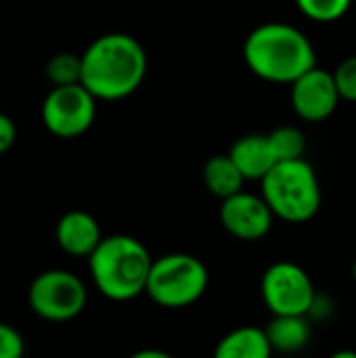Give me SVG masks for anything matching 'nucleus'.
<instances>
[{"mask_svg":"<svg viewBox=\"0 0 356 358\" xmlns=\"http://www.w3.org/2000/svg\"><path fill=\"white\" fill-rule=\"evenodd\" d=\"M145 73V48L130 34H103L82 55V84L97 101L130 96L143 84Z\"/></svg>","mask_w":356,"mask_h":358,"instance_id":"1","label":"nucleus"},{"mask_svg":"<svg viewBox=\"0 0 356 358\" xmlns=\"http://www.w3.org/2000/svg\"><path fill=\"white\" fill-rule=\"evenodd\" d=\"M248 67L266 82L294 84L317 67L311 40L287 23H264L256 27L243 46Z\"/></svg>","mask_w":356,"mask_h":358,"instance_id":"2","label":"nucleus"},{"mask_svg":"<svg viewBox=\"0 0 356 358\" xmlns=\"http://www.w3.org/2000/svg\"><path fill=\"white\" fill-rule=\"evenodd\" d=\"M153 260L145 243L130 235L103 237L88 258L97 292L111 302H130L145 294Z\"/></svg>","mask_w":356,"mask_h":358,"instance_id":"3","label":"nucleus"},{"mask_svg":"<svg viewBox=\"0 0 356 358\" xmlns=\"http://www.w3.org/2000/svg\"><path fill=\"white\" fill-rule=\"evenodd\" d=\"M260 185V195L279 220L302 224L313 220L321 210V185L315 168L304 157L277 162Z\"/></svg>","mask_w":356,"mask_h":358,"instance_id":"4","label":"nucleus"},{"mask_svg":"<svg viewBox=\"0 0 356 358\" xmlns=\"http://www.w3.org/2000/svg\"><path fill=\"white\" fill-rule=\"evenodd\" d=\"M210 285V273L204 260L191 254L174 252L153 260L145 296L159 308L180 310L199 302Z\"/></svg>","mask_w":356,"mask_h":358,"instance_id":"5","label":"nucleus"},{"mask_svg":"<svg viewBox=\"0 0 356 358\" xmlns=\"http://www.w3.org/2000/svg\"><path fill=\"white\" fill-rule=\"evenodd\" d=\"M27 302L36 317L48 323H67L80 317L88 304L86 283L71 271L50 268L34 277Z\"/></svg>","mask_w":356,"mask_h":358,"instance_id":"6","label":"nucleus"},{"mask_svg":"<svg viewBox=\"0 0 356 358\" xmlns=\"http://www.w3.org/2000/svg\"><path fill=\"white\" fill-rule=\"evenodd\" d=\"M260 296L273 317H308L317 298V287L300 264L292 260H279L262 273Z\"/></svg>","mask_w":356,"mask_h":358,"instance_id":"7","label":"nucleus"},{"mask_svg":"<svg viewBox=\"0 0 356 358\" xmlns=\"http://www.w3.org/2000/svg\"><path fill=\"white\" fill-rule=\"evenodd\" d=\"M97 117V96L84 84L52 86L42 103V122L59 138H78Z\"/></svg>","mask_w":356,"mask_h":358,"instance_id":"8","label":"nucleus"},{"mask_svg":"<svg viewBox=\"0 0 356 358\" xmlns=\"http://www.w3.org/2000/svg\"><path fill=\"white\" fill-rule=\"evenodd\" d=\"M220 224L229 235L241 241L264 239L275 222V214L262 195L239 191L220 203Z\"/></svg>","mask_w":356,"mask_h":358,"instance_id":"9","label":"nucleus"},{"mask_svg":"<svg viewBox=\"0 0 356 358\" xmlns=\"http://www.w3.org/2000/svg\"><path fill=\"white\" fill-rule=\"evenodd\" d=\"M340 99L334 73L321 67H313L292 84L294 111L306 122L327 120L336 111Z\"/></svg>","mask_w":356,"mask_h":358,"instance_id":"10","label":"nucleus"},{"mask_svg":"<svg viewBox=\"0 0 356 358\" xmlns=\"http://www.w3.org/2000/svg\"><path fill=\"white\" fill-rule=\"evenodd\" d=\"M57 245L71 258H90V254L103 241L97 218L84 210H71L63 214L55 227Z\"/></svg>","mask_w":356,"mask_h":358,"instance_id":"11","label":"nucleus"},{"mask_svg":"<svg viewBox=\"0 0 356 358\" xmlns=\"http://www.w3.org/2000/svg\"><path fill=\"white\" fill-rule=\"evenodd\" d=\"M245 180H262L277 164L269 134H245L229 151Z\"/></svg>","mask_w":356,"mask_h":358,"instance_id":"12","label":"nucleus"},{"mask_svg":"<svg viewBox=\"0 0 356 358\" xmlns=\"http://www.w3.org/2000/svg\"><path fill=\"white\" fill-rule=\"evenodd\" d=\"M275 350L264 327L241 325L225 334L214 346L212 358H273Z\"/></svg>","mask_w":356,"mask_h":358,"instance_id":"13","label":"nucleus"},{"mask_svg":"<svg viewBox=\"0 0 356 358\" xmlns=\"http://www.w3.org/2000/svg\"><path fill=\"white\" fill-rule=\"evenodd\" d=\"M264 331H266V338H269L275 352L298 355L311 344L313 321L308 317H302V315L271 317Z\"/></svg>","mask_w":356,"mask_h":358,"instance_id":"14","label":"nucleus"},{"mask_svg":"<svg viewBox=\"0 0 356 358\" xmlns=\"http://www.w3.org/2000/svg\"><path fill=\"white\" fill-rule=\"evenodd\" d=\"M204 182L208 191L220 201L243 191V174L229 155H214L204 166Z\"/></svg>","mask_w":356,"mask_h":358,"instance_id":"15","label":"nucleus"},{"mask_svg":"<svg viewBox=\"0 0 356 358\" xmlns=\"http://www.w3.org/2000/svg\"><path fill=\"white\" fill-rule=\"evenodd\" d=\"M46 78L52 86L82 84V57L73 52H59L46 63Z\"/></svg>","mask_w":356,"mask_h":358,"instance_id":"16","label":"nucleus"},{"mask_svg":"<svg viewBox=\"0 0 356 358\" xmlns=\"http://www.w3.org/2000/svg\"><path fill=\"white\" fill-rule=\"evenodd\" d=\"M271 147L275 151L277 162H287V159H302L304 149H306V138L304 134L294 128V126H281L269 134Z\"/></svg>","mask_w":356,"mask_h":358,"instance_id":"17","label":"nucleus"},{"mask_svg":"<svg viewBox=\"0 0 356 358\" xmlns=\"http://www.w3.org/2000/svg\"><path fill=\"white\" fill-rule=\"evenodd\" d=\"M296 4L308 19L332 23L348 13L353 0H296Z\"/></svg>","mask_w":356,"mask_h":358,"instance_id":"18","label":"nucleus"},{"mask_svg":"<svg viewBox=\"0 0 356 358\" xmlns=\"http://www.w3.org/2000/svg\"><path fill=\"white\" fill-rule=\"evenodd\" d=\"M334 80L340 96L344 101L356 103V57H348L338 65V69L334 71Z\"/></svg>","mask_w":356,"mask_h":358,"instance_id":"19","label":"nucleus"},{"mask_svg":"<svg viewBox=\"0 0 356 358\" xmlns=\"http://www.w3.org/2000/svg\"><path fill=\"white\" fill-rule=\"evenodd\" d=\"M25 357V340L23 336L8 323H0V358Z\"/></svg>","mask_w":356,"mask_h":358,"instance_id":"20","label":"nucleus"},{"mask_svg":"<svg viewBox=\"0 0 356 358\" xmlns=\"http://www.w3.org/2000/svg\"><path fill=\"white\" fill-rule=\"evenodd\" d=\"M336 315V304L334 300L327 296V294H321L317 292V298L311 306V313H308V319L311 321H327Z\"/></svg>","mask_w":356,"mask_h":358,"instance_id":"21","label":"nucleus"},{"mask_svg":"<svg viewBox=\"0 0 356 358\" xmlns=\"http://www.w3.org/2000/svg\"><path fill=\"white\" fill-rule=\"evenodd\" d=\"M15 138H17L15 122L6 113H0V155L10 151V147L15 145Z\"/></svg>","mask_w":356,"mask_h":358,"instance_id":"22","label":"nucleus"},{"mask_svg":"<svg viewBox=\"0 0 356 358\" xmlns=\"http://www.w3.org/2000/svg\"><path fill=\"white\" fill-rule=\"evenodd\" d=\"M128 358H176L172 357L170 352L166 350H157V348H145V350H138L134 355H130Z\"/></svg>","mask_w":356,"mask_h":358,"instance_id":"23","label":"nucleus"},{"mask_svg":"<svg viewBox=\"0 0 356 358\" xmlns=\"http://www.w3.org/2000/svg\"><path fill=\"white\" fill-rule=\"evenodd\" d=\"M327 358H356V352L355 350H348V348H346V350H336L334 355H329Z\"/></svg>","mask_w":356,"mask_h":358,"instance_id":"24","label":"nucleus"},{"mask_svg":"<svg viewBox=\"0 0 356 358\" xmlns=\"http://www.w3.org/2000/svg\"><path fill=\"white\" fill-rule=\"evenodd\" d=\"M353 279H355V283H356V258H355V264H353Z\"/></svg>","mask_w":356,"mask_h":358,"instance_id":"25","label":"nucleus"}]
</instances>
